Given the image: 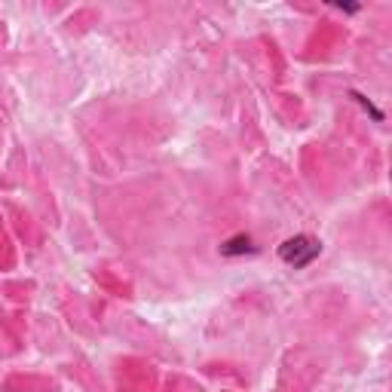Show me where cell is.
<instances>
[{
  "instance_id": "6da1fadb",
  "label": "cell",
  "mask_w": 392,
  "mask_h": 392,
  "mask_svg": "<svg viewBox=\"0 0 392 392\" xmlns=\"http://www.w3.org/2000/svg\"><path fill=\"white\" fill-rule=\"evenodd\" d=\"M319 251H322V245L319 240H313V236H291V240H285L279 245V258L285 260L288 267H295V270H301V267L306 264H313V260L319 258Z\"/></svg>"
},
{
  "instance_id": "7a4b0ae2",
  "label": "cell",
  "mask_w": 392,
  "mask_h": 392,
  "mask_svg": "<svg viewBox=\"0 0 392 392\" xmlns=\"http://www.w3.org/2000/svg\"><path fill=\"white\" fill-rule=\"evenodd\" d=\"M255 251H258V245L251 242V236H245V233L233 236V240H227L224 245H221V255H224V258H236V255H255Z\"/></svg>"
},
{
  "instance_id": "3957f363",
  "label": "cell",
  "mask_w": 392,
  "mask_h": 392,
  "mask_svg": "<svg viewBox=\"0 0 392 392\" xmlns=\"http://www.w3.org/2000/svg\"><path fill=\"white\" fill-rule=\"evenodd\" d=\"M352 98H356V102H359V104H362V107H365V111H368V113H371V117H374V120H383V113H380V111H377V107H374L371 102H368V98H362V95H359V92H352Z\"/></svg>"
}]
</instances>
